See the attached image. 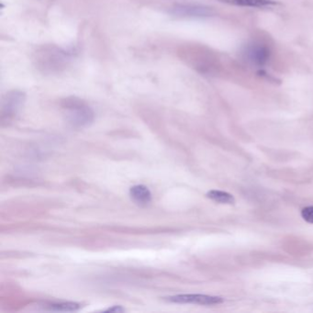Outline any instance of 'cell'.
I'll return each mask as SVG.
<instances>
[{"instance_id": "cell-1", "label": "cell", "mask_w": 313, "mask_h": 313, "mask_svg": "<svg viewBox=\"0 0 313 313\" xmlns=\"http://www.w3.org/2000/svg\"><path fill=\"white\" fill-rule=\"evenodd\" d=\"M62 106L66 113V121L74 128H84L94 120V112L91 108L79 98H66Z\"/></svg>"}, {"instance_id": "cell-2", "label": "cell", "mask_w": 313, "mask_h": 313, "mask_svg": "<svg viewBox=\"0 0 313 313\" xmlns=\"http://www.w3.org/2000/svg\"><path fill=\"white\" fill-rule=\"evenodd\" d=\"M25 101V96L22 92H8L4 97L1 105V120L10 121L20 112Z\"/></svg>"}, {"instance_id": "cell-3", "label": "cell", "mask_w": 313, "mask_h": 313, "mask_svg": "<svg viewBox=\"0 0 313 313\" xmlns=\"http://www.w3.org/2000/svg\"><path fill=\"white\" fill-rule=\"evenodd\" d=\"M170 13L177 18L202 19L213 16L214 11L211 7L197 4H177L172 7Z\"/></svg>"}, {"instance_id": "cell-4", "label": "cell", "mask_w": 313, "mask_h": 313, "mask_svg": "<svg viewBox=\"0 0 313 313\" xmlns=\"http://www.w3.org/2000/svg\"><path fill=\"white\" fill-rule=\"evenodd\" d=\"M243 54L250 64L261 68L268 64L271 52L266 44L260 42H253L245 47Z\"/></svg>"}, {"instance_id": "cell-5", "label": "cell", "mask_w": 313, "mask_h": 313, "mask_svg": "<svg viewBox=\"0 0 313 313\" xmlns=\"http://www.w3.org/2000/svg\"><path fill=\"white\" fill-rule=\"evenodd\" d=\"M169 301L174 303H191L198 305H216L223 302V299L215 296L202 295V294H180L167 298Z\"/></svg>"}, {"instance_id": "cell-6", "label": "cell", "mask_w": 313, "mask_h": 313, "mask_svg": "<svg viewBox=\"0 0 313 313\" xmlns=\"http://www.w3.org/2000/svg\"><path fill=\"white\" fill-rule=\"evenodd\" d=\"M222 3L238 6V7H257L268 8L276 6L277 3L272 0H220Z\"/></svg>"}, {"instance_id": "cell-7", "label": "cell", "mask_w": 313, "mask_h": 313, "mask_svg": "<svg viewBox=\"0 0 313 313\" xmlns=\"http://www.w3.org/2000/svg\"><path fill=\"white\" fill-rule=\"evenodd\" d=\"M130 196L134 202L141 206L147 205L152 200V193L149 189L144 185H136L131 187Z\"/></svg>"}, {"instance_id": "cell-8", "label": "cell", "mask_w": 313, "mask_h": 313, "mask_svg": "<svg viewBox=\"0 0 313 313\" xmlns=\"http://www.w3.org/2000/svg\"><path fill=\"white\" fill-rule=\"evenodd\" d=\"M206 196L209 197V199L215 202L221 203V204L234 205L235 203V196L230 193L221 191V190H210L207 193Z\"/></svg>"}, {"instance_id": "cell-9", "label": "cell", "mask_w": 313, "mask_h": 313, "mask_svg": "<svg viewBox=\"0 0 313 313\" xmlns=\"http://www.w3.org/2000/svg\"><path fill=\"white\" fill-rule=\"evenodd\" d=\"M80 305L75 302H62V303H56L52 304L50 307V309L52 311H59V312H75L78 311Z\"/></svg>"}, {"instance_id": "cell-10", "label": "cell", "mask_w": 313, "mask_h": 313, "mask_svg": "<svg viewBox=\"0 0 313 313\" xmlns=\"http://www.w3.org/2000/svg\"><path fill=\"white\" fill-rule=\"evenodd\" d=\"M301 217L309 223H313V207H306L301 210Z\"/></svg>"}, {"instance_id": "cell-11", "label": "cell", "mask_w": 313, "mask_h": 313, "mask_svg": "<svg viewBox=\"0 0 313 313\" xmlns=\"http://www.w3.org/2000/svg\"><path fill=\"white\" fill-rule=\"evenodd\" d=\"M125 310H124L123 308H121L120 306H115L107 310V312H111V313H113V312H115V313H122Z\"/></svg>"}]
</instances>
